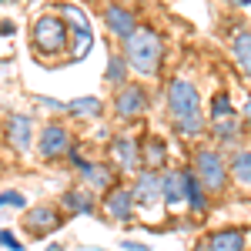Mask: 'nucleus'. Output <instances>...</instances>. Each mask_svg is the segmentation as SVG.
<instances>
[{
	"mask_svg": "<svg viewBox=\"0 0 251 251\" xmlns=\"http://www.w3.org/2000/svg\"><path fill=\"white\" fill-rule=\"evenodd\" d=\"M124 54H127V64L137 74L154 77L164 64V40L154 27H134V34L124 40Z\"/></svg>",
	"mask_w": 251,
	"mask_h": 251,
	"instance_id": "nucleus-1",
	"label": "nucleus"
},
{
	"mask_svg": "<svg viewBox=\"0 0 251 251\" xmlns=\"http://www.w3.org/2000/svg\"><path fill=\"white\" fill-rule=\"evenodd\" d=\"M168 111H171L174 124L184 131V134H201L204 127V111H201V97L194 91V84L174 77L171 87H168Z\"/></svg>",
	"mask_w": 251,
	"mask_h": 251,
	"instance_id": "nucleus-2",
	"label": "nucleus"
},
{
	"mask_svg": "<svg viewBox=\"0 0 251 251\" xmlns=\"http://www.w3.org/2000/svg\"><path fill=\"white\" fill-rule=\"evenodd\" d=\"M194 171H198V184H204V188H211V191H221L225 184H228V164H225V157L218 154V151H198L194 157Z\"/></svg>",
	"mask_w": 251,
	"mask_h": 251,
	"instance_id": "nucleus-3",
	"label": "nucleus"
},
{
	"mask_svg": "<svg viewBox=\"0 0 251 251\" xmlns=\"http://www.w3.org/2000/svg\"><path fill=\"white\" fill-rule=\"evenodd\" d=\"M34 47L40 54H60L67 47V27L60 17H40L34 24Z\"/></svg>",
	"mask_w": 251,
	"mask_h": 251,
	"instance_id": "nucleus-4",
	"label": "nucleus"
},
{
	"mask_svg": "<svg viewBox=\"0 0 251 251\" xmlns=\"http://www.w3.org/2000/svg\"><path fill=\"white\" fill-rule=\"evenodd\" d=\"M37 151L40 157H60L71 151V134H67V127L64 124H47L44 131H40V141H37Z\"/></svg>",
	"mask_w": 251,
	"mask_h": 251,
	"instance_id": "nucleus-5",
	"label": "nucleus"
},
{
	"mask_svg": "<svg viewBox=\"0 0 251 251\" xmlns=\"http://www.w3.org/2000/svg\"><path fill=\"white\" fill-rule=\"evenodd\" d=\"M117 117H137L148 111V94H144V87L141 84H124L121 91H117Z\"/></svg>",
	"mask_w": 251,
	"mask_h": 251,
	"instance_id": "nucleus-6",
	"label": "nucleus"
},
{
	"mask_svg": "<svg viewBox=\"0 0 251 251\" xmlns=\"http://www.w3.org/2000/svg\"><path fill=\"white\" fill-rule=\"evenodd\" d=\"M104 24H107V30L114 34V37L127 40L131 34H134V14L127 10V7H121V3H107L104 7Z\"/></svg>",
	"mask_w": 251,
	"mask_h": 251,
	"instance_id": "nucleus-7",
	"label": "nucleus"
},
{
	"mask_svg": "<svg viewBox=\"0 0 251 251\" xmlns=\"http://www.w3.org/2000/svg\"><path fill=\"white\" fill-rule=\"evenodd\" d=\"M111 161H114L121 171H134L141 164V154H137V141L127 134H121L111 141Z\"/></svg>",
	"mask_w": 251,
	"mask_h": 251,
	"instance_id": "nucleus-8",
	"label": "nucleus"
},
{
	"mask_svg": "<svg viewBox=\"0 0 251 251\" xmlns=\"http://www.w3.org/2000/svg\"><path fill=\"white\" fill-rule=\"evenodd\" d=\"M131 198H134L137 204H144V208H151L161 201V177L154 171H141L137 174V184L131 188Z\"/></svg>",
	"mask_w": 251,
	"mask_h": 251,
	"instance_id": "nucleus-9",
	"label": "nucleus"
},
{
	"mask_svg": "<svg viewBox=\"0 0 251 251\" xmlns=\"http://www.w3.org/2000/svg\"><path fill=\"white\" fill-rule=\"evenodd\" d=\"M161 198H168V204L177 208L181 201H188V171H168L161 177Z\"/></svg>",
	"mask_w": 251,
	"mask_h": 251,
	"instance_id": "nucleus-10",
	"label": "nucleus"
},
{
	"mask_svg": "<svg viewBox=\"0 0 251 251\" xmlns=\"http://www.w3.org/2000/svg\"><path fill=\"white\" fill-rule=\"evenodd\" d=\"M24 225L30 228V234L40 238L44 231H54L60 225V214H57V208H50V204H40V208H30V211H27Z\"/></svg>",
	"mask_w": 251,
	"mask_h": 251,
	"instance_id": "nucleus-11",
	"label": "nucleus"
},
{
	"mask_svg": "<svg viewBox=\"0 0 251 251\" xmlns=\"http://www.w3.org/2000/svg\"><path fill=\"white\" fill-rule=\"evenodd\" d=\"M131 204H134L131 188H111L107 198H104V211H107V218H114V221L131 218Z\"/></svg>",
	"mask_w": 251,
	"mask_h": 251,
	"instance_id": "nucleus-12",
	"label": "nucleus"
},
{
	"mask_svg": "<svg viewBox=\"0 0 251 251\" xmlns=\"http://www.w3.org/2000/svg\"><path fill=\"white\" fill-rule=\"evenodd\" d=\"M7 137L17 151H27L30 148V117L27 114H10L7 117Z\"/></svg>",
	"mask_w": 251,
	"mask_h": 251,
	"instance_id": "nucleus-13",
	"label": "nucleus"
},
{
	"mask_svg": "<svg viewBox=\"0 0 251 251\" xmlns=\"http://www.w3.org/2000/svg\"><path fill=\"white\" fill-rule=\"evenodd\" d=\"M231 54H234V60H238V67H241V71H245V74L251 77V30H248V27L234 30Z\"/></svg>",
	"mask_w": 251,
	"mask_h": 251,
	"instance_id": "nucleus-14",
	"label": "nucleus"
},
{
	"mask_svg": "<svg viewBox=\"0 0 251 251\" xmlns=\"http://www.w3.org/2000/svg\"><path fill=\"white\" fill-rule=\"evenodd\" d=\"M208 248H211V251H245V234L231 231V228L214 231L211 238H208Z\"/></svg>",
	"mask_w": 251,
	"mask_h": 251,
	"instance_id": "nucleus-15",
	"label": "nucleus"
},
{
	"mask_svg": "<svg viewBox=\"0 0 251 251\" xmlns=\"http://www.w3.org/2000/svg\"><path fill=\"white\" fill-rule=\"evenodd\" d=\"M64 204H67L71 211H77V214H91L94 211V198H91L87 188H71V191L64 194Z\"/></svg>",
	"mask_w": 251,
	"mask_h": 251,
	"instance_id": "nucleus-16",
	"label": "nucleus"
},
{
	"mask_svg": "<svg viewBox=\"0 0 251 251\" xmlns=\"http://www.w3.org/2000/svg\"><path fill=\"white\" fill-rule=\"evenodd\" d=\"M164 157H168V148H164V141H161V137H151V141L144 144V161L151 164L148 171L161 168V164H164Z\"/></svg>",
	"mask_w": 251,
	"mask_h": 251,
	"instance_id": "nucleus-17",
	"label": "nucleus"
},
{
	"mask_svg": "<svg viewBox=\"0 0 251 251\" xmlns=\"http://www.w3.org/2000/svg\"><path fill=\"white\" fill-rule=\"evenodd\" d=\"M231 174L241 181V184L251 188V151H238V154L231 157Z\"/></svg>",
	"mask_w": 251,
	"mask_h": 251,
	"instance_id": "nucleus-18",
	"label": "nucleus"
},
{
	"mask_svg": "<svg viewBox=\"0 0 251 251\" xmlns=\"http://www.w3.org/2000/svg\"><path fill=\"white\" fill-rule=\"evenodd\" d=\"M67 111L77 114V117H94V114H100V100L97 97H80V100H71L67 104Z\"/></svg>",
	"mask_w": 251,
	"mask_h": 251,
	"instance_id": "nucleus-19",
	"label": "nucleus"
},
{
	"mask_svg": "<svg viewBox=\"0 0 251 251\" xmlns=\"http://www.w3.org/2000/svg\"><path fill=\"white\" fill-rule=\"evenodd\" d=\"M107 84H114V87L124 84V57H121V54H111V64H107Z\"/></svg>",
	"mask_w": 251,
	"mask_h": 251,
	"instance_id": "nucleus-20",
	"label": "nucleus"
},
{
	"mask_svg": "<svg viewBox=\"0 0 251 251\" xmlns=\"http://www.w3.org/2000/svg\"><path fill=\"white\" fill-rule=\"evenodd\" d=\"M231 114V97L225 94H214V100H211V121H218V117H228Z\"/></svg>",
	"mask_w": 251,
	"mask_h": 251,
	"instance_id": "nucleus-21",
	"label": "nucleus"
},
{
	"mask_svg": "<svg viewBox=\"0 0 251 251\" xmlns=\"http://www.w3.org/2000/svg\"><path fill=\"white\" fill-rule=\"evenodd\" d=\"M188 201L194 211H204V194H201V184L194 181V174H188Z\"/></svg>",
	"mask_w": 251,
	"mask_h": 251,
	"instance_id": "nucleus-22",
	"label": "nucleus"
},
{
	"mask_svg": "<svg viewBox=\"0 0 251 251\" xmlns=\"http://www.w3.org/2000/svg\"><path fill=\"white\" fill-rule=\"evenodd\" d=\"M0 208H24V194H17V191L0 194Z\"/></svg>",
	"mask_w": 251,
	"mask_h": 251,
	"instance_id": "nucleus-23",
	"label": "nucleus"
},
{
	"mask_svg": "<svg viewBox=\"0 0 251 251\" xmlns=\"http://www.w3.org/2000/svg\"><path fill=\"white\" fill-rule=\"evenodd\" d=\"M0 245H3V248H10V251H20L17 238H14V234H10V231H0Z\"/></svg>",
	"mask_w": 251,
	"mask_h": 251,
	"instance_id": "nucleus-24",
	"label": "nucleus"
},
{
	"mask_svg": "<svg viewBox=\"0 0 251 251\" xmlns=\"http://www.w3.org/2000/svg\"><path fill=\"white\" fill-rule=\"evenodd\" d=\"M245 117H248V124H251V97L245 100Z\"/></svg>",
	"mask_w": 251,
	"mask_h": 251,
	"instance_id": "nucleus-25",
	"label": "nucleus"
},
{
	"mask_svg": "<svg viewBox=\"0 0 251 251\" xmlns=\"http://www.w3.org/2000/svg\"><path fill=\"white\" fill-rule=\"evenodd\" d=\"M194 251H211V248H208V245H204V241H201V245H198V248H194Z\"/></svg>",
	"mask_w": 251,
	"mask_h": 251,
	"instance_id": "nucleus-26",
	"label": "nucleus"
}]
</instances>
